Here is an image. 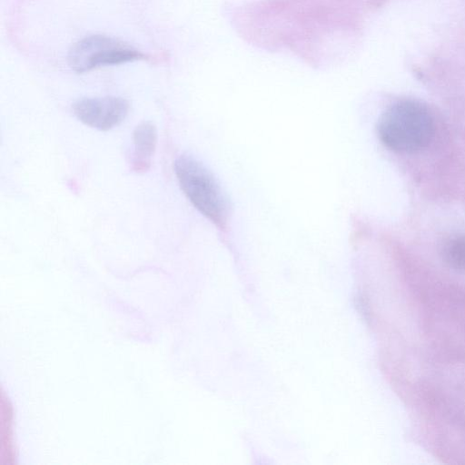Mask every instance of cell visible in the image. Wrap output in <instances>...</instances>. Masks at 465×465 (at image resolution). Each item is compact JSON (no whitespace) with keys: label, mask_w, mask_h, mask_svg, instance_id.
Returning <instances> with one entry per match:
<instances>
[{"label":"cell","mask_w":465,"mask_h":465,"mask_svg":"<svg viewBox=\"0 0 465 465\" xmlns=\"http://www.w3.org/2000/svg\"><path fill=\"white\" fill-rule=\"evenodd\" d=\"M173 169L182 191L193 206L217 228L225 231L231 205L213 172L189 153L180 154Z\"/></svg>","instance_id":"2"},{"label":"cell","mask_w":465,"mask_h":465,"mask_svg":"<svg viewBox=\"0 0 465 465\" xmlns=\"http://www.w3.org/2000/svg\"><path fill=\"white\" fill-rule=\"evenodd\" d=\"M131 45L104 35H92L74 43L68 53L72 70L83 74L100 66L115 65L144 59Z\"/></svg>","instance_id":"3"},{"label":"cell","mask_w":465,"mask_h":465,"mask_svg":"<svg viewBox=\"0 0 465 465\" xmlns=\"http://www.w3.org/2000/svg\"><path fill=\"white\" fill-rule=\"evenodd\" d=\"M435 132L431 112L422 103L401 100L380 116L377 134L388 149L401 153L420 151L429 145Z\"/></svg>","instance_id":"1"},{"label":"cell","mask_w":465,"mask_h":465,"mask_svg":"<svg viewBox=\"0 0 465 465\" xmlns=\"http://www.w3.org/2000/svg\"><path fill=\"white\" fill-rule=\"evenodd\" d=\"M441 256L449 267L465 272V233L448 240L441 249Z\"/></svg>","instance_id":"6"},{"label":"cell","mask_w":465,"mask_h":465,"mask_svg":"<svg viewBox=\"0 0 465 465\" xmlns=\"http://www.w3.org/2000/svg\"><path fill=\"white\" fill-rule=\"evenodd\" d=\"M157 140V129L152 122H142L134 128L133 150L129 155V165L132 171L144 173L150 168Z\"/></svg>","instance_id":"5"},{"label":"cell","mask_w":465,"mask_h":465,"mask_svg":"<svg viewBox=\"0 0 465 465\" xmlns=\"http://www.w3.org/2000/svg\"><path fill=\"white\" fill-rule=\"evenodd\" d=\"M72 109L84 124L99 131H108L125 119L129 103L117 96L91 97L76 101Z\"/></svg>","instance_id":"4"}]
</instances>
